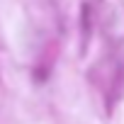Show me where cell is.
<instances>
[{
	"mask_svg": "<svg viewBox=\"0 0 124 124\" xmlns=\"http://www.w3.org/2000/svg\"><path fill=\"white\" fill-rule=\"evenodd\" d=\"M124 95V66H119V71L114 73L112 78V85H109V93H107V109H112Z\"/></svg>",
	"mask_w": 124,
	"mask_h": 124,
	"instance_id": "1",
	"label": "cell"
},
{
	"mask_svg": "<svg viewBox=\"0 0 124 124\" xmlns=\"http://www.w3.org/2000/svg\"><path fill=\"white\" fill-rule=\"evenodd\" d=\"M90 20H93L90 5L83 3V8H80V37H83V49H85V44H88V39H90Z\"/></svg>",
	"mask_w": 124,
	"mask_h": 124,
	"instance_id": "2",
	"label": "cell"
}]
</instances>
